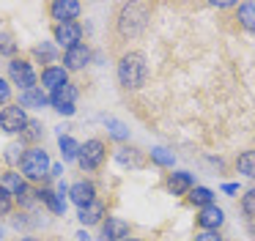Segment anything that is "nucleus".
<instances>
[{"instance_id": "f257e3e1", "label": "nucleus", "mask_w": 255, "mask_h": 241, "mask_svg": "<svg viewBox=\"0 0 255 241\" xmlns=\"http://www.w3.org/2000/svg\"><path fill=\"white\" fill-rule=\"evenodd\" d=\"M151 3H121L116 8V16H113V44H127V41H134L145 33V27L151 25Z\"/></svg>"}, {"instance_id": "7ed1b4c3", "label": "nucleus", "mask_w": 255, "mask_h": 241, "mask_svg": "<svg viewBox=\"0 0 255 241\" xmlns=\"http://www.w3.org/2000/svg\"><path fill=\"white\" fill-rule=\"evenodd\" d=\"M50 173H52L50 153H47L41 145L28 148L25 156H22V162H19V175H22L28 184H39V181L50 178Z\"/></svg>"}, {"instance_id": "412c9836", "label": "nucleus", "mask_w": 255, "mask_h": 241, "mask_svg": "<svg viewBox=\"0 0 255 241\" xmlns=\"http://www.w3.org/2000/svg\"><path fill=\"white\" fill-rule=\"evenodd\" d=\"M236 19H239V25H242V30L255 33V3L236 5Z\"/></svg>"}, {"instance_id": "4be33fe9", "label": "nucleus", "mask_w": 255, "mask_h": 241, "mask_svg": "<svg viewBox=\"0 0 255 241\" xmlns=\"http://www.w3.org/2000/svg\"><path fill=\"white\" fill-rule=\"evenodd\" d=\"M41 137H44V123H41V120H28V126H25V131L19 134V140L33 148V145H39Z\"/></svg>"}, {"instance_id": "2eb2a0df", "label": "nucleus", "mask_w": 255, "mask_h": 241, "mask_svg": "<svg viewBox=\"0 0 255 241\" xmlns=\"http://www.w3.org/2000/svg\"><path fill=\"white\" fill-rule=\"evenodd\" d=\"M192 189H195L192 173H187V170H173V173L167 175V192H170V195H189Z\"/></svg>"}, {"instance_id": "b1692460", "label": "nucleus", "mask_w": 255, "mask_h": 241, "mask_svg": "<svg viewBox=\"0 0 255 241\" xmlns=\"http://www.w3.org/2000/svg\"><path fill=\"white\" fill-rule=\"evenodd\" d=\"M187 200L192 203V206H198V208H206V206L214 203V192H211L209 186H195V189L187 195Z\"/></svg>"}, {"instance_id": "aec40b11", "label": "nucleus", "mask_w": 255, "mask_h": 241, "mask_svg": "<svg viewBox=\"0 0 255 241\" xmlns=\"http://www.w3.org/2000/svg\"><path fill=\"white\" fill-rule=\"evenodd\" d=\"M116 159L124 164V167H143V164H145V153L140 151V148H129V145L118 148Z\"/></svg>"}, {"instance_id": "ddd939ff", "label": "nucleus", "mask_w": 255, "mask_h": 241, "mask_svg": "<svg viewBox=\"0 0 255 241\" xmlns=\"http://www.w3.org/2000/svg\"><path fill=\"white\" fill-rule=\"evenodd\" d=\"M129 239V222L121 217H107L102 222V241H124Z\"/></svg>"}, {"instance_id": "bb28decb", "label": "nucleus", "mask_w": 255, "mask_h": 241, "mask_svg": "<svg viewBox=\"0 0 255 241\" xmlns=\"http://www.w3.org/2000/svg\"><path fill=\"white\" fill-rule=\"evenodd\" d=\"M25 142L19 140V142H11V145L6 148V164L8 167H19V162H22V156H25Z\"/></svg>"}, {"instance_id": "4468645a", "label": "nucleus", "mask_w": 255, "mask_h": 241, "mask_svg": "<svg viewBox=\"0 0 255 241\" xmlns=\"http://www.w3.org/2000/svg\"><path fill=\"white\" fill-rule=\"evenodd\" d=\"M69 197H72V203H74L77 208L94 203V200H96V186H94V181H74V184L69 186Z\"/></svg>"}, {"instance_id": "a878e982", "label": "nucleus", "mask_w": 255, "mask_h": 241, "mask_svg": "<svg viewBox=\"0 0 255 241\" xmlns=\"http://www.w3.org/2000/svg\"><path fill=\"white\" fill-rule=\"evenodd\" d=\"M33 58L41 60V63H47V66H55L58 52H55V47H52V44L41 41V44H36V47H33Z\"/></svg>"}, {"instance_id": "1a4fd4ad", "label": "nucleus", "mask_w": 255, "mask_h": 241, "mask_svg": "<svg viewBox=\"0 0 255 241\" xmlns=\"http://www.w3.org/2000/svg\"><path fill=\"white\" fill-rule=\"evenodd\" d=\"M74 102H77V88H74V82H69V85L58 88L55 93H50L52 110L61 115H74Z\"/></svg>"}, {"instance_id": "6e6552de", "label": "nucleus", "mask_w": 255, "mask_h": 241, "mask_svg": "<svg viewBox=\"0 0 255 241\" xmlns=\"http://www.w3.org/2000/svg\"><path fill=\"white\" fill-rule=\"evenodd\" d=\"M52 36H55L58 47L72 49V47H77V44H83L85 30H83V25H80V22H61V25L52 27Z\"/></svg>"}, {"instance_id": "9b49d317", "label": "nucleus", "mask_w": 255, "mask_h": 241, "mask_svg": "<svg viewBox=\"0 0 255 241\" xmlns=\"http://www.w3.org/2000/svg\"><path fill=\"white\" fill-rule=\"evenodd\" d=\"M91 63V47L88 44H77L72 49H63V69L66 71H83Z\"/></svg>"}, {"instance_id": "9d476101", "label": "nucleus", "mask_w": 255, "mask_h": 241, "mask_svg": "<svg viewBox=\"0 0 255 241\" xmlns=\"http://www.w3.org/2000/svg\"><path fill=\"white\" fill-rule=\"evenodd\" d=\"M41 91H50V93H55L58 88H63V85H69V71L63 69V66H44L41 69Z\"/></svg>"}, {"instance_id": "423d86ee", "label": "nucleus", "mask_w": 255, "mask_h": 241, "mask_svg": "<svg viewBox=\"0 0 255 241\" xmlns=\"http://www.w3.org/2000/svg\"><path fill=\"white\" fill-rule=\"evenodd\" d=\"M28 120H30L28 113L19 104H8V107L0 110V129L6 131V134H22Z\"/></svg>"}, {"instance_id": "393cba45", "label": "nucleus", "mask_w": 255, "mask_h": 241, "mask_svg": "<svg viewBox=\"0 0 255 241\" xmlns=\"http://www.w3.org/2000/svg\"><path fill=\"white\" fill-rule=\"evenodd\" d=\"M58 145H61V156H63V162H77L80 142L74 140V137H69V134H61V140H58Z\"/></svg>"}, {"instance_id": "f704fd0d", "label": "nucleus", "mask_w": 255, "mask_h": 241, "mask_svg": "<svg viewBox=\"0 0 255 241\" xmlns=\"http://www.w3.org/2000/svg\"><path fill=\"white\" fill-rule=\"evenodd\" d=\"M17 241H44V239H33V236H25V239H17Z\"/></svg>"}, {"instance_id": "cd10ccee", "label": "nucleus", "mask_w": 255, "mask_h": 241, "mask_svg": "<svg viewBox=\"0 0 255 241\" xmlns=\"http://www.w3.org/2000/svg\"><path fill=\"white\" fill-rule=\"evenodd\" d=\"M17 49H19V44L14 41V36L11 33H0V55L3 58H17Z\"/></svg>"}, {"instance_id": "f03ea898", "label": "nucleus", "mask_w": 255, "mask_h": 241, "mask_svg": "<svg viewBox=\"0 0 255 241\" xmlns=\"http://www.w3.org/2000/svg\"><path fill=\"white\" fill-rule=\"evenodd\" d=\"M116 74H118V85L124 91H140L148 80V60L140 49H127V52L118 55Z\"/></svg>"}, {"instance_id": "c756f323", "label": "nucleus", "mask_w": 255, "mask_h": 241, "mask_svg": "<svg viewBox=\"0 0 255 241\" xmlns=\"http://www.w3.org/2000/svg\"><path fill=\"white\" fill-rule=\"evenodd\" d=\"M242 211H244V217H255V186L242 195Z\"/></svg>"}, {"instance_id": "7c9ffc66", "label": "nucleus", "mask_w": 255, "mask_h": 241, "mask_svg": "<svg viewBox=\"0 0 255 241\" xmlns=\"http://www.w3.org/2000/svg\"><path fill=\"white\" fill-rule=\"evenodd\" d=\"M11 211H14V197L0 186V217H8Z\"/></svg>"}, {"instance_id": "6ab92c4d", "label": "nucleus", "mask_w": 255, "mask_h": 241, "mask_svg": "<svg viewBox=\"0 0 255 241\" xmlns=\"http://www.w3.org/2000/svg\"><path fill=\"white\" fill-rule=\"evenodd\" d=\"M19 104H22V107H30V110H41V107L50 104V96L41 91V85H36V88H30V91L19 93Z\"/></svg>"}, {"instance_id": "f3484780", "label": "nucleus", "mask_w": 255, "mask_h": 241, "mask_svg": "<svg viewBox=\"0 0 255 241\" xmlns=\"http://www.w3.org/2000/svg\"><path fill=\"white\" fill-rule=\"evenodd\" d=\"M107 214V206L102 200H94V203H88V206H83V208H77V219H80V225H99L102 222V217Z\"/></svg>"}, {"instance_id": "0eeeda50", "label": "nucleus", "mask_w": 255, "mask_h": 241, "mask_svg": "<svg viewBox=\"0 0 255 241\" xmlns=\"http://www.w3.org/2000/svg\"><path fill=\"white\" fill-rule=\"evenodd\" d=\"M47 14H50V19H55V25H61V22H80L83 3H77V0H52V3H47Z\"/></svg>"}, {"instance_id": "dca6fc26", "label": "nucleus", "mask_w": 255, "mask_h": 241, "mask_svg": "<svg viewBox=\"0 0 255 241\" xmlns=\"http://www.w3.org/2000/svg\"><path fill=\"white\" fill-rule=\"evenodd\" d=\"M0 186H3V189H6L14 200H19V197L30 189V184L17 173V170H6V173H3V178H0Z\"/></svg>"}, {"instance_id": "a211bd4d", "label": "nucleus", "mask_w": 255, "mask_h": 241, "mask_svg": "<svg viewBox=\"0 0 255 241\" xmlns=\"http://www.w3.org/2000/svg\"><path fill=\"white\" fill-rule=\"evenodd\" d=\"M36 195H39V203H41V206H47L52 214H58V217L66 211V203H63V197L58 195L55 189H50V186H41V189H36Z\"/></svg>"}, {"instance_id": "c85d7f7f", "label": "nucleus", "mask_w": 255, "mask_h": 241, "mask_svg": "<svg viewBox=\"0 0 255 241\" xmlns=\"http://www.w3.org/2000/svg\"><path fill=\"white\" fill-rule=\"evenodd\" d=\"M151 162L162 164V167H173V153H167L165 148H151Z\"/></svg>"}, {"instance_id": "c9c22d12", "label": "nucleus", "mask_w": 255, "mask_h": 241, "mask_svg": "<svg viewBox=\"0 0 255 241\" xmlns=\"http://www.w3.org/2000/svg\"><path fill=\"white\" fill-rule=\"evenodd\" d=\"M124 241H140V239H124Z\"/></svg>"}, {"instance_id": "473e14b6", "label": "nucleus", "mask_w": 255, "mask_h": 241, "mask_svg": "<svg viewBox=\"0 0 255 241\" xmlns=\"http://www.w3.org/2000/svg\"><path fill=\"white\" fill-rule=\"evenodd\" d=\"M107 126L113 129V137H118V140H127V137H129V131L124 129V126L118 123V120H107Z\"/></svg>"}, {"instance_id": "5701e85b", "label": "nucleus", "mask_w": 255, "mask_h": 241, "mask_svg": "<svg viewBox=\"0 0 255 241\" xmlns=\"http://www.w3.org/2000/svg\"><path fill=\"white\" fill-rule=\"evenodd\" d=\"M236 170L244 178H255V148L253 151H244L236 156Z\"/></svg>"}, {"instance_id": "20e7f679", "label": "nucleus", "mask_w": 255, "mask_h": 241, "mask_svg": "<svg viewBox=\"0 0 255 241\" xmlns=\"http://www.w3.org/2000/svg\"><path fill=\"white\" fill-rule=\"evenodd\" d=\"M107 162V142L99 140V137H91L80 145V153H77V164L85 170V173H94L99 170L102 164Z\"/></svg>"}, {"instance_id": "f8f14e48", "label": "nucleus", "mask_w": 255, "mask_h": 241, "mask_svg": "<svg viewBox=\"0 0 255 241\" xmlns=\"http://www.w3.org/2000/svg\"><path fill=\"white\" fill-rule=\"evenodd\" d=\"M195 222H198L200 230H214V233H217V228H222V222H225V211L211 203V206L200 208L198 217H195Z\"/></svg>"}, {"instance_id": "72a5a7b5", "label": "nucleus", "mask_w": 255, "mask_h": 241, "mask_svg": "<svg viewBox=\"0 0 255 241\" xmlns=\"http://www.w3.org/2000/svg\"><path fill=\"white\" fill-rule=\"evenodd\" d=\"M195 241H220V236H217L214 230H198V233H195Z\"/></svg>"}, {"instance_id": "e433bc0d", "label": "nucleus", "mask_w": 255, "mask_h": 241, "mask_svg": "<svg viewBox=\"0 0 255 241\" xmlns=\"http://www.w3.org/2000/svg\"><path fill=\"white\" fill-rule=\"evenodd\" d=\"M220 241H231V239H220Z\"/></svg>"}, {"instance_id": "39448f33", "label": "nucleus", "mask_w": 255, "mask_h": 241, "mask_svg": "<svg viewBox=\"0 0 255 241\" xmlns=\"http://www.w3.org/2000/svg\"><path fill=\"white\" fill-rule=\"evenodd\" d=\"M8 80H11V85H19V91H30L39 82V74L28 58H11L8 60Z\"/></svg>"}, {"instance_id": "4c0bfd02", "label": "nucleus", "mask_w": 255, "mask_h": 241, "mask_svg": "<svg viewBox=\"0 0 255 241\" xmlns=\"http://www.w3.org/2000/svg\"><path fill=\"white\" fill-rule=\"evenodd\" d=\"M0 239H3V230H0Z\"/></svg>"}, {"instance_id": "2f4dec72", "label": "nucleus", "mask_w": 255, "mask_h": 241, "mask_svg": "<svg viewBox=\"0 0 255 241\" xmlns=\"http://www.w3.org/2000/svg\"><path fill=\"white\" fill-rule=\"evenodd\" d=\"M8 104H11V82L0 77V107H8Z\"/></svg>"}]
</instances>
